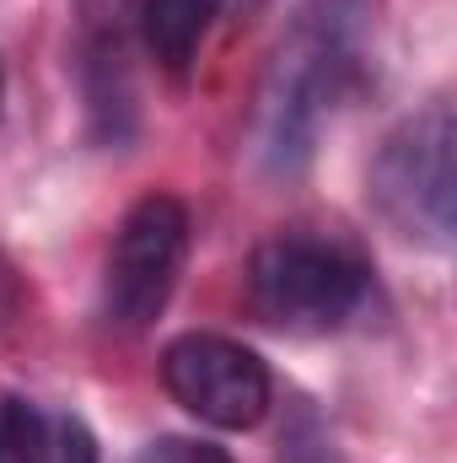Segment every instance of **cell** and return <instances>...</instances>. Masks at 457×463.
Masks as SVG:
<instances>
[{"mask_svg":"<svg viewBox=\"0 0 457 463\" xmlns=\"http://www.w3.org/2000/svg\"><path fill=\"white\" fill-rule=\"evenodd\" d=\"M371 0H302L269 54L253 98V162L291 178L312 162L323 124L366 81Z\"/></svg>","mask_w":457,"mask_h":463,"instance_id":"obj_1","label":"cell"},{"mask_svg":"<svg viewBox=\"0 0 457 463\" xmlns=\"http://www.w3.org/2000/svg\"><path fill=\"white\" fill-rule=\"evenodd\" d=\"M371 297V269L355 248L318 232H275L247 259V302L280 335H334Z\"/></svg>","mask_w":457,"mask_h":463,"instance_id":"obj_2","label":"cell"},{"mask_svg":"<svg viewBox=\"0 0 457 463\" xmlns=\"http://www.w3.org/2000/svg\"><path fill=\"white\" fill-rule=\"evenodd\" d=\"M366 200L382 227L420 248L452 242V200H457V118L452 103L436 98L409 114L371 156Z\"/></svg>","mask_w":457,"mask_h":463,"instance_id":"obj_3","label":"cell"},{"mask_svg":"<svg viewBox=\"0 0 457 463\" xmlns=\"http://www.w3.org/2000/svg\"><path fill=\"white\" fill-rule=\"evenodd\" d=\"M189 211L173 194H145L129 205V216L118 222L108 259H103V318L118 335H140L151 329L173 291L178 275L189 264Z\"/></svg>","mask_w":457,"mask_h":463,"instance_id":"obj_4","label":"cell"},{"mask_svg":"<svg viewBox=\"0 0 457 463\" xmlns=\"http://www.w3.org/2000/svg\"><path fill=\"white\" fill-rule=\"evenodd\" d=\"M167 393L216 431H253L275 404V377L264 355L227 335H178L162 350Z\"/></svg>","mask_w":457,"mask_h":463,"instance_id":"obj_5","label":"cell"},{"mask_svg":"<svg viewBox=\"0 0 457 463\" xmlns=\"http://www.w3.org/2000/svg\"><path fill=\"white\" fill-rule=\"evenodd\" d=\"M135 0H81L76 11V76L98 140L135 129Z\"/></svg>","mask_w":457,"mask_h":463,"instance_id":"obj_6","label":"cell"},{"mask_svg":"<svg viewBox=\"0 0 457 463\" xmlns=\"http://www.w3.org/2000/svg\"><path fill=\"white\" fill-rule=\"evenodd\" d=\"M221 16V0H135V43L145 49V60L183 81L210 38Z\"/></svg>","mask_w":457,"mask_h":463,"instance_id":"obj_7","label":"cell"},{"mask_svg":"<svg viewBox=\"0 0 457 463\" xmlns=\"http://www.w3.org/2000/svg\"><path fill=\"white\" fill-rule=\"evenodd\" d=\"M54 458V431L38 415L33 399L0 393V463H49Z\"/></svg>","mask_w":457,"mask_h":463,"instance_id":"obj_8","label":"cell"},{"mask_svg":"<svg viewBox=\"0 0 457 463\" xmlns=\"http://www.w3.org/2000/svg\"><path fill=\"white\" fill-rule=\"evenodd\" d=\"M280 463H340L334 437H329V426L318 420L312 404H296L291 410V420L280 431Z\"/></svg>","mask_w":457,"mask_h":463,"instance_id":"obj_9","label":"cell"},{"mask_svg":"<svg viewBox=\"0 0 457 463\" xmlns=\"http://www.w3.org/2000/svg\"><path fill=\"white\" fill-rule=\"evenodd\" d=\"M135 463H231V453L205 437H156L135 453Z\"/></svg>","mask_w":457,"mask_h":463,"instance_id":"obj_10","label":"cell"},{"mask_svg":"<svg viewBox=\"0 0 457 463\" xmlns=\"http://www.w3.org/2000/svg\"><path fill=\"white\" fill-rule=\"evenodd\" d=\"M54 463H98V442L87 437V426H81V420H65V426H60Z\"/></svg>","mask_w":457,"mask_h":463,"instance_id":"obj_11","label":"cell"}]
</instances>
